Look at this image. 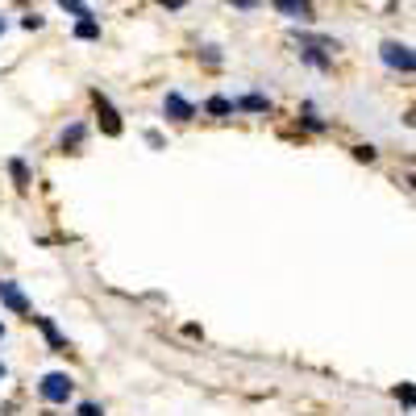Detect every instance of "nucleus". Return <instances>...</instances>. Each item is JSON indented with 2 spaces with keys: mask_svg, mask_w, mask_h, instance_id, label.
Wrapping results in <instances>:
<instances>
[{
  "mask_svg": "<svg viewBox=\"0 0 416 416\" xmlns=\"http://www.w3.org/2000/svg\"><path fill=\"white\" fill-rule=\"evenodd\" d=\"M295 42H300V59H304V63H313L317 71H329V67H333V50H338V42H333V38L295 34Z\"/></svg>",
  "mask_w": 416,
  "mask_h": 416,
  "instance_id": "obj_1",
  "label": "nucleus"
},
{
  "mask_svg": "<svg viewBox=\"0 0 416 416\" xmlns=\"http://www.w3.org/2000/svg\"><path fill=\"white\" fill-rule=\"evenodd\" d=\"M38 392H42V400H46V404H67V400H71V392H75V383L63 375V370H50L46 379L38 383Z\"/></svg>",
  "mask_w": 416,
  "mask_h": 416,
  "instance_id": "obj_2",
  "label": "nucleus"
},
{
  "mask_svg": "<svg viewBox=\"0 0 416 416\" xmlns=\"http://www.w3.org/2000/svg\"><path fill=\"white\" fill-rule=\"evenodd\" d=\"M379 59H383L392 71H404V75H412V67H416L412 50L404 46V42H383V46H379Z\"/></svg>",
  "mask_w": 416,
  "mask_h": 416,
  "instance_id": "obj_3",
  "label": "nucleus"
},
{
  "mask_svg": "<svg viewBox=\"0 0 416 416\" xmlns=\"http://www.w3.org/2000/svg\"><path fill=\"white\" fill-rule=\"evenodd\" d=\"M0 304H4L9 313H17V317L34 313V308H29V300H25V292L13 283V279H0Z\"/></svg>",
  "mask_w": 416,
  "mask_h": 416,
  "instance_id": "obj_4",
  "label": "nucleus"
},
{
  "mask_svg": "<svg viewBox=\"0 0 416 416\" xmlns=\"http://www.w3.org/2000/svg\"><path fill=\"white\" fill-rule=\"evenodd\" d=\"M275 9L288 17V21H317V9H313V0H275Z\"/></svg>",
  "mask_w": 416,
  "mask_h": 416,
  "instance_id": "obj_5",
  "label": "nucleus"
},
{
  "mask_svg": "<svg viewBox=\"0 0 416 416\" xmlns=\"http://www.w3.org/2000/svg\"><path fill=\"white\" fill-rule=\"evenodd\" d=\"M163 113H167L171 121H192V117H196L192 100H183L179 92H167V100H163Z\"/></svg>",
  "mask_w": 416,
  "mask_h": 416,
  "instance_id": "obj_6",
  "label": "nucleus"
},
{
  "mask_svg": "<svg viewBox=\"0 0 416 416\" xmlns=\"http://www.w3.org/2000/svg\"><path fill=\"white\" fill-rule=\"evenodd\" d=\"M96 108H100V129H104L108 138H121V117H117V108L108 104V96L96 92Z\"/></svg>",
  "mask_w": 416,
  "mask_h": 416,
  "instance_id": "obj_7",
  "label": "nucleus"
},
{
  "mask_svg": "<svg viewBox=\"0 0 416 416\" xmlns=\"http://www.w3.org/2000/svg\"><path fill=\"white\" fill-rule=\"evenodd\" d=\"M29 320H34V325L46 333V342H50V350H54V354H67V338L59 333V325H54V320H50V317H38V313H34Z\"/></svg>",
  "mask_w": 416,
  "mask_h": 416,
  "instance_id": "obj_8",
  "label": "nucleus"
},
{
  "mask_svg": "<svg viewBox=\"0 0 416 416\" xmlns=\"http://www.w3.org/2000/svg\"><path fill=\"white\" fill-rule=\"evenodd\" d=\"M233 113H270L267 96H238L233 100Z\"/></svg>",
  "mask_w": 416,
  "mask_h": 416,
  "instance_id": "obj_9",
  "label": "nucleus"
},
{
  "mask_svg": "<svg viewBox=\"0 0 416 416\" xmlns=\"http://www.w3.org/2000/svg\"><path fill=\"white\" fill-rule=\"evenodd\" d=\"M75 38H83V42L100 38V21L96 17H79V21H75Z\"/></svg>",
  "mask_w": 416,
  "mask_h": 416,
  "instance_id": "obj_10",
  "label": "nucleus"
},
{
  "mask_svg": "<svg viewBox=\"0 0 416 416\" xmlns=\"http://www.w3.org/2000/svg\"><path fill=\"white\" fill-rule=\"evenodd\" d=\"M300 121L308 125L313 133H325V129H329V121H325V117H317V108H313V104H304V108H300Z\"/></svg>",
  "mask_w": 416,
  "mask_h": 416,
  "instance_id": "obj_11",
  "label": "nucleus"
},
{
  "mask_svg": "<svg viewBox=\"0 0 416 416\" xmlns=\"http://www.w3.org/2000/svg\"><path fill=\"white\" fill-rule=\"evenodd\" d=\"M204 108H208L213 117H229V113H233V100H229V96H208Z\"/></svg>",
  "mask_w": 416,
  "mask_h": 416,
  "instance_id": "obj_12",
  "label": "nucleus"
},
{
  "mask_svg": "<svg viewBox=\"0 0 416 416\" xmlns=\"http://www.w3.org/2000/svg\"><path fill=\"white\" fill-rule=\"evenodd\" d=\"M9 175H13V183H17V188H29V167H25L21 158H13V163H9Z\"/></svg>",
  "mask_w": 416,
  "mask_h": 416,
  "instance_id": "obj_13",
  "label": "nucleus"
},
{
  "mask_svg": "<svg viewBox=\"0 0 416 416\" xmlns=\"http://www.w3.org/2000/svg\"><path fill=\"white\" fill-rule=\"evenodd\" d=\"M83 138H88V125H79V121H75L71 129H63V146H79Z\"/></svg>",
  "mask_w": 416,
  "mask_h": 416,
  "instance_id": "obj_14",
  "label": "nucleus"
},
{
  "mask_svg": "<svg viewBox=\"0 0 416 416\" xmlns=\"http://www.w3.org/2000/svg\"><path fill=\"white\" fill-rule=\"evenodd\" d=\"M59 4H63V9H67L71 17H92V9H88L83 0H59Z\"/></svg>",
  "mask_w": 416,
  "mask_h": 416,
  "instance_id": "obj_15",
  "label": "nucleus"
},
{
  "mask_svg": "<svg viewBox=\"0 0 416 416\" xmlns=\"http://www.w3.org/2000/svg\"><path fill=\"white\" fill-rule=\"evenodd\" d=\"M200 59H204L208 67H220V46H200Z\"/></svg>",
  "mask_w": 416,
  "mask_h": 416,
  "instance_id": "obj_16",
  "label": "nucleus"
},
{
  "mask_svg": "<svg viewBox=\"0 0 416 416\" xmlns=\"http://www.w3.org/2000/svg\"><path fill=\"white\" fill-rule=\"evenodd\" d=\"M354 158L358 163H375V146H354Z\"/></svg>",
  "mask_w": 416,
  "mask_h": 416,
  "instance_id": "obj_17",
  "label": "nucleus"
},
{
  "mask_svg": "<svg viewBox=\"0 0 416 416\" xmlns=\"http://www.w3.org/2000/svg\"><path fill=\"white\" fill-rule=\"evenodd\" d=\"M400 400H404V408H408V412H412V387H408V383H404V387H400Z\"/></svg>",
  "mask_w": 416,
  "mask_h": 416,
  "instance_id": "obj_18",
  "label": "nucleus"
},
{
  "mask_svg": "<svg viewBox=\"0 0 416 416\" xmlns=\"http://www.w3.org/2000/svg\"><path fill=\"white\" fill-rule=\"evenodd\" d=\"M21 25H25V29H42V17H38V13H29Z\"/></svg>",
  "mask_w": 416,
  "mask_h": 416,
  "instance_id": "obj_19",
  "label": "nucleus"
},
{
  "mask_svg": "<svg viewBox=\"0 0 416 416\" xmlns=\"http://www.w3.org/2000/svg\"><path fill=\"white\" fill-rule=\"evenodd\" d=\"M79 416H104V412H100L96 404H79Z\"/></svg>",
  "mask_w": 416,
  "mask_h": 416,
  "instance_id": "obj_20",
  "label": "nucleus"
},
{
  "mask_svg": "<svg viewBox=\"0 0 416 416\" xmlns=\"http://www.w3.org/2000/svg\"><path fill=\"white\" fill-rule=\"evenodd\" d=\"M229 4H238V9H254V4H263V0H229Z\"/></svg>",
  "mask_w": 416,
  "mask_h": 416,
  "instance_id": "obj_21",
  "label": "nucleus"
},
{
  "mask_svg": "<svg viewBox=\"0 0 416 416\" xmlns=\"http://www.w3.org/2000/svg\"><path fill=\"white\" fill-rule=\"evenodd\" d=\"M158 4H167V9H183L188 0H158Z\"/></svg>",
  "mask_w": 416,
  "mask_h": 416,
  "instance_id": "obj_22",
  "label": "nucleus"
},
{
  "mask_svg": "<svg viewBox=\"0 0 416 416\" xmlns=\"http://www.w3.org/2000/svg\"><path fill=\"white\" fill-rule=\"evenodd\" d=\"M0 379H9V367H4V362H0Z\"/></svg>",
  "mask_w": 416,
  "mask_h": 416,
  "instance_id": "obj_23",
  "label": "nucleus"
},
{
  "mask_svg": "<svg viewBox=\"0 0 416 416\" xmlns=\"http://www.w3.org/2000/svg\"><path fill=\"white\" fill-rule=\"evenodd\" d=\"M0 342H4V325H0Z\"/></svg>",
  "mask_w": 416,
  "mask_h": 416,
  "instance_id": "obj_24",
  "label": "nucleus"
},
{
  "mask_svg": "<svg viewBox=\"0 0 416 416\" xmlns=\"http://www.w3.org/2000/svg\"><path fill=\"white\" fill-rule=\"evenodd\" d=\"M0 34H4V17H0Z\"/></svg>",
  "mask_w": 416,
  "mask_h": 416,
  "instance_id": "obj_25",
  "label": "nucleus"
}]
</instances>
